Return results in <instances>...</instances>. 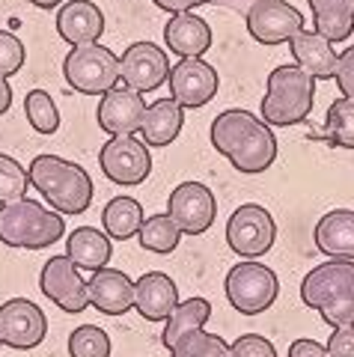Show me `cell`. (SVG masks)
<instances>
[{
    "label": "cell",
    "mask_w": 354,
    "mask_h": 357,
    "mask_svg": "<svg viewBox=\"0 0 354 357\" xmlns=\"http://www.w3.org/2000/svg\"><path fill=\"white\" fill-rule=\"evenodd\" d=\"M212 146L245 176H259L277 161L274 131L245 107H229L215 116Z\"/></svg>",
    "instance_id": "cell-1"
},
{
    "label": "cell",
    "mask_w": 354,
    "mask_h": 357,
    "mask_svg": "<svg viewBox=\"0 0 354 357\" xmlns=\"http://www.w3.org/2000/svg\"><path fill=\"white\" fill-rule=\"evenodd\" d=\"M30 185L42 194L51 211L81 215L93 203V178L81 164L66 161L60 155H36L27 167Z\"/></svg>",
    "instance_id": "cell-2"
},
{
    "label": "cell",
    "mask_w": 354,
    "mask_h": 357,
    "mask_svg": "<svg viewBox=\"0 0 354 357\" xmlns=\"http://www.w3.org/2000/svg\"><path fill=\"white\" fill-rule=\"evenodd\" d=\"M316 102V77L307 75L301 66L286 63L271 69L268 89L262 98V122L268 128H289L309 116Z\"/></svg>",
    "instance_id": "cell-3"
},
{
    "label": "cell",
    "mask_w": 354,
    "mask_h": 357,
    "mask_svg": "<svg viewBox=\"0 0 354 357\" xmlns=\"http://www.w3.org/2000/svg\"><path fill=\"white\" fill-rule=\"evenodd\" d=\"M66 232L60 211H48L42 203L18 199L0 206V241L15 250H45L54 248Z\"/></svg>",
    "instance_id": "cell-4"
},
{
    "label": "cell",
    "mask_w": 354,
    "mask_h": 357,
    "mask_svg": "<svg viewBox=\"0 0 354 357\" xmlns=\"http://www.w3.org/2000/svg\"><path fill=\"white\" fill-rule=\"evenodd\" d=\"M224 289H226L229 307L236 312H241V316H262L277 301L280 280L268 265L247 259V262H238L229 268Z\"/></svg>",
    "instance_id": "cell-5"
},
{
    "label": "cell",
    "mask_w": 354,
    "mask_h": 357,
    "mask_svg": "<svg viewBox=\"0 0 354 357\" xmlns=\"http://www.w3.org/2000/svg\"><path fill=\"white\" fill-rule=\"evenodd\" d=\"M63 77L81 96H105L119 81V57L105 45H81L63 60Z\"/></svg>",
    "instance_id": "cell-6"
},
{
    "label": "cell",
    "mask_w": 354,
    "mask_h": 357,
    "mask_svg": "<svg viewBox=\"0 0 354 357\" xmlns=\"http://www.w3.org/2000/svg\"><path fill=\"white\" fill-rule=\"evenodd\" d=\"M277 241V223H274L271 211L256 203L238 206L226 220V244L232 253L245 256V259H256V256L268 253Z\"/></svg>",
    "instance_id": "cell-7"
},
{
    "label": "cell",
    "mask_w": 354,
    "mask_h": 357,
    "mask_svg": "<svg viewBox=\"0 0 354 357\" xmlns=\"http://www.w3.org/2000/svg\"><path fill=\"white\" fill-rule=\"evenodd\" d=\"M39 289L51 304H57L63 312H84L90 307V292H86V283L81 277V268H77L69 256H51V259L42 265L39 274Z\"/></svg>",
    "instance_id": "cell-8"
},
{
    "label": "cell",
    "mask_w": 354,
    "mask_h": 357,
    "mask_svg": "<svg viewBox=\"0 0 354 357\" xmlns=\"http://www.w3.org/2000/svg\"><path fill=\"white\" fill-rule=\"evenodd\" d=\"M48 333V319L30 298H9L0 304V342L15 351H30L42 345Z\"/></svg>",
    "instance_id": "cell-9"
},
{
    "label": "cell",
    "mask_w": 354,
    "mask_h": 357,
    "mask_svg": "<svg viewBox=\"0 0 354 357\" xmlns=\"http://www.w3.org/2000/svg\"><path fill=\"white\" fill-rule=\"evenodd\" d=\"M167 215L176 220L182 236H203L217 218V199L203 182H182L167 199Z\"/></svg>",
    "instance_id": "cell-10"
},
{
    "label": "cell",
    "mask_w": 354,
    "mask_h": 357,
    "mask_svg": "<svg viewBox=\"0 0 354 357\" xmlns=\"http://www.w3.org/2000/svg\"><path fill=\"white\" fill-rule=\"evenodd\" d=\"M102 173L116 185H140L152 173L149 146L137 137H110L98 152Z\"/></svg>",
    "instance_id": "cell-11"
},
{
    "label": "cell",
    "mask_w": 354,
    "mask_h": 357,
    "mask_svg": "<svg viewBox=\"0 0 354 357\" xmlns=\"http://www.w3.org/2000/svg\"><path fill=\"white\" fill-rule=\"evenodd\" d=\"M170 60L155 42H134L119 57V77L134 93H152L170 77Z\"/></svg>",
    "instance_id": "cell-12"
},
{
    "label": "cell",
    "mask_w": 354,
    "mask_h": 357,
    "mask_svg": "<svg viewBox=\"0 0 354 357\" xmlns=\"http://www.w3.org/2000/svg\"><path fill=\"white\" fill-rule=\"evenodd\" d=\"M247 30L259 45H280L304 30V15L286 0H256L247 9Z\"/></svg>",
    "instance_id": "cell-13"
},
{
    "label": "cell",
    "mask_w": 354,
    "mask_h": 357,
    "mask_svg": "<svg viewBox=\"0 0 354 357\" xmlns=\"http://www.w3.org/2000/svg\"><path fill=\"white\" fill-rule=\"evenodd\" d=\"M170 98H176L182 107H203L217 96V72L215 66H208L203 57L179 60L170 69Z\"/></svg>",
    "instance_id": "cell-14"
},
{
    "label": "cell",
    "mask_w": 354,
    "mask_h": 357,
    "mask_svg": "<svg viewBox=\"0 0 354 357\" xmlns=\"http://www.w3.org/2000/svg\"><path fill=\"white\" fill-rule=\"evenodd\" d=\"M348 295H354V262H325L313 268L301 283V301L309 310H325Z\"/></svg>",
    "instance_id": "cell-15"
},
{
    "label": "cell",
    "mask_w": 354,
    "mask_h": 357,
    "mask_svg": "<svg viewBox=\"0 0 354 357\" xmlns=\"http://www.w3.org/2000/svg\"><path fill=\"white\" fill-rule=\"evenodd\" d=\"M146 102L143 96L134 93L128 86H114L110 93L102 96V102L95 107V119L107 134L114 137H134V131H140L143 116H146Z\"/></svg>",
    "instance_id": "cell-16"
},
{
    "label": "cell",
    "mask_w": 354,
    "mask_h": 357,
    "mask_svg": "<svg viewBox=\"0 0 354 357\" xmlns=\"http://www.w3.org/2000/svg\"><path fill=\"white\" fill-rule=\"evenodd\" d=\"M105 33V13L93 0H69L57 9V36L66 39L72 48L95 45Z\"/></svg>",
    "instance_id": "cell-17"
},
{
    "label": "cell",
    "mask_w": 354,
    "mask_h": 357,
    "mask_svg": "<svg viewBox=\"0 0 354 357\" xmlns=\"http://www.w3.org/2000/svg\"><path fill=\"white\" fill-rule=\"evenodd\" d=\"M86 292H90V307L105 316H125L128 310H134V283L119 268L95 271L86 283Z\"/></svg>",
    "instance_id": "cell-18"
},
{
    "label": "cell",
    "mask_w": 354,
    "mask_h": 357,
    "mask_svg": "<svg viewBox=\"0 0 354 357\" xmlns=\"http://www.w3.org/2000/svg\"><path fill=\"white\" fill-rule=\"evenodd\" d=\"M176 307H179V289L170 274L149 271L134 280V310L146 321H167Z\"/></svg>",
    "instance_id": "cell-19"
},
{
    "label": "cell",
    "mask_w": 354,
    "mask_h": 357,
    "mask_svg": "<svg viewBox=\"0 0 354 357\" xmlns=\"http://www.w3.org/2000/svg\"><path fill=\"white\" fill-rule=\"evenodd\" d=\"M289 51L295 66H301L307 75H313L316 81H330L337 77L339 54L334 51V42L318 36L316 30H298L289 39Z\"/></svg>",
    "instance_id": "cell-20"
},
{
    "label": "cell",
    "mask_w": 354,
    "mask_h": 357,
    "mask_svg": "<svg viewBox=\"0 0 354 357\" xmlns=\"http://www.w3.org/2000/svg\"><path fill=\"white\" fill-rule=\"evenodd\" d=\"M164 42H167V48L182 60L203 57V54L212 48V27L197 13H182V15H173L167 24H164Z\"/></svg>",
    "instance_id": "cell-21"
},
{
    "label": "cell",
    "mask_w": 354,
    "mask_h": 357,
    "mask_svg": "<svg viewBox=\"0 0 354 357\" xmlns=\"http://www.w3.org/2000/svg\"><path fill=\"white\" fill-rule=\"evenodd\" d=\"M316 248L330 259L354 262V211L351 208H334L318 218L313 229Z\"/></svg>",
    "instance_id": "cell-22"
},
{
    "label": "cell",
    "mask_w": 354,
    "mask_h": 357,
    "mask_svg": "<svg viewBox=\"0 0 354 357\" xmlns=\"http://www.w3.org/2000/svg\"><path fill=\"white\" fill-rule=\"evenodd\" d=\"M185 126V107L176 102V98H158L146 107V116H143V143L152 149H164L182 134Z\"/></svg>",
    "instance_id": "cell-23"
},
{
    "label": "cell",
    "mask_w": 354,
    "mask_h": 357,
    "mask_svg": "<svg viewBox=\"0 0 354 357\" xmlns=\"http://www.w3.org/2000/svg\"><path fill=\"white\" fill-rule=\"evenodd\" d=\"M66 256L84 271H102L107 268L110 256H114V244L105 229L95 227H77L69 238H66Z\"/></svg>",
    "instance_id": "cell-24"
},
{
    "label": "cell",
    "mask_w": 354,
    "mask_h": 357,
    "mask_svg": "<svg viewBox=\"0 0 354 357\" xmlns=\"http://www.w3.org/2000/svg\"><path fill=\"white\" fill-rule=\"evenodd\" d=\"M316 33L328 42H342L354 33V0H307Z\"/></svg>",
    "instance_id": "cell-25"
},
{
    "label": "cell",
    "mask_w": 354,
    "mask_h": 357,
    "mask_svg": "<svg viewBox=\"0 0 354 357\" xmlns=\"http://www.w3.org/2000/svg\"><path fill=\"white\" fill-rule=\"evenodd\" d=\"M208 316H212V304H208L206 298H187V301H182V304L170 312L167 325H164V333H161L164 349L173 351V345L179 342L185 333L203 331Z\"/></svg>",
    "instance_id": "cell-26"
},
{
    "label": "cell",
    "mask_w": 354,
    "mask_h": 357,
    "mask_svg": "<svg viewBox=\"0 0 354 357\" xmlns=\"http://www.w3.org/2000/svg\"><path fill=\"white\" fill-rule=\"evenodd\" d=\"M143 206L134 197H114L102 211V227L110 238L128 241L131 236H137L143 227Z\"/></svg>",
    "instance_id": "cell-27"
},
{
    "label": "cell",
    "mask_w": 354,
    "mask_h": 357,
    "mask_svg": "<svg viewBox=\"0 0 354 357\" xmlns=\"http://www.w3.org/2000/svg\"><path fill=\"white\" fill-rule=\"evenodd\" d=\"M137 238H140V248L149 253H173L182 241V229L176 227V220L170 215H152L143 220Z\"/></svg>",
    "instance_id": "cell-28"
},
{
    "label": "cell",
    "mask_w": 354,
    "mask_h": 357,
    "mask_svg": "<svg viewBox=\"0 0 354 357\" xmlns=\"http://www.w3.org/2000/svg\"><path fill=\"white\" fill-rule=\"evenodd\" d=\"M325 137L339 149H354V98H337L325 116Z\"/></svg>",
    "instance_id": "cell-29"
},
{
    "label": "cell",
    "mask_w": 354,
    "mask_h": 357,
    "mask_svg": "<svg viewBox=\"0 0 354 357\" xmlns=\"http://www.w3.org/2000/svg\"><path fill=\"white\" fill-rule=\"evenodd\" d=\"M24 114H27V122L33 126V131H39V134H54L60 128V110L54 105L48 89H33V93H27Z\"/></svg>",
    "instance_id": "cell-30"
},
{
    "label": "cell",
    "mask_w": 354,
    "mask_h": 357,
    "mask_svg": "<svg viewBox=\"0 0 354 357\" xmlns=\"http://www.w3.org/2000/svg\"><path fill=\"white\" fill-rule=\"evenodd\" d=\"M170 357H229V342L208 331H191L173 345Z\"/></svg>",
    "instance_id": "cell-31"
},
{
    "label": "cell",
    "mask_w": 354,
    "mask_h": 357,
    "mask_svg": "<svg viewBox=\"0 0 354 357\" xmlns=\"http://www.w3.org/2000/svg\"><path fill=\"white\" fill-rule=\"evenodd\" d=\"M27 188H30L27 170L15 158H9V155L0 152V206H9V203L24 199Z\"/></svg>",
    "instance_id": "cell-32"
},
{
    "label": "cell",
    "mask_w": 354,
    "mask_h": 357,
    "mask_svg": "<svg viewBox=\"0 0 354 357\" xmlns=\"http://www.w3.org/2000/svg\"><path fill=\"white\" fill-rule=\"evenodd\" d=\"M69 357H110V337L98 325H81L69 337Z\"/></svg>",
    "instance_id": "cell-33"
},
{
    "label": "cell",
    "mask_w": 354,
    "mask_h": 357,
    "mask_svg": "<svg viewBox=\"0 0 354 357\" xmlns=\"http://www.w3.org/2000/svg\"><path fill=\"white\" fill-rule=\"evenodd\" d=\"M24 60H27L24 42H21L15 33L0 30V75H3V77L15 75L21 66H24Z\"/></svg>",
    "instance_id": "cell-34"
},
{
    "label": "cell",
    "mask_w": 354,
    "mask_h": 357,
    "mask_svg": "<svg viewBox=\"0 0 354 357\" xmlns=\"http://www.w3.org/2000/svg\"><path fill=\"white\" fill-rule=\"evenodd\" d=\"M229 357H277V349L271 345V340L259 337V333H241L229 345Z\"/></svg>",
    "instance_id": "cell-35"
},
{
    "label": "cell",
    "mask_w": 354,
    "mask_h": 357,
    "mask_svg": "<svg viewBox=\"0 0 354 357\" xmlns=\"http://www.w3.org/2000/svg\"><path fill=\"white\" fill-rule=\"evenodd\" d=\"M318 316H322V319H325V325H330L334 331H337V328H348V325H354V295L334 301L330 307L318 310Z\"/></svg>",
    "instance_id": "cell-36"
},
{
    "label": "cell",
    "mask_w": 354,
    "mask_h": 357,
    "mask_svg": "<svg viewBox=\"0 0 354 357\" xmlns=\"http://www.w3.org/2000/svg\"><path fill=\"white\" fill-rule=\"evenodd\" d=\"M337 86L346 98H354V45H348L346 51L339 54V66H337Z\"/></svg>",
    "instance_id": "cell-37"
},
{
    "label": "cell",
    "mask_w": 354,
    "mask_h": 357,
    "mask_svg": "<svg viewBox=\"0 0 354 357\" xmlns=\"http://www.w3.org/2000/svg\"><path fill=\"white\" fill-rule=\"evenodd\" d=\"M325 345H328V354L330 357H354V325L337 328L334 333H330V340Z\"/></svg>",
    "instance_id": "cell-38"
},
{
    "label": "cell",
    "mask_w": 354,
    "mask_h": 357,
    "mask_svg": "<svg viewBox=\"0 0 354 357\" xmlns=\"http://www.w3.org/2000/svg\"><path fill=\"white\" fill-rule=\"evenodd\" d=\"M289 357H330L328 345H318L316 340H295L289 345Z\"/></svg>",
    "instance_id": "cell-39"
},
{
    "label": "cell",
    "mask_w": 354,
    "mask_h": 357,
    "mask_svg": "<svg viewBox=\"0 0 354 357\" xmlns=\"http://www.w3.org/2000/svg\"><path fill=\"white\" fill-rule=\"evenodd\" d=\"M158 9H164V13H173V15H182V13H191V9L208 3V0H152Z\"/></svg>",
    "instance_id": "cell-40"
},
{
    "label": "cell",
    "mask_w": 354,
    "mask_h": 357,
    "mask_svg": "<svg viewBox=\"0 0 354 357\" xmlns=\"http://www.w3.org/2000/svg\"><path fill=\"white\" fill-rule=\"evenodd\" d=\"M9 105H13V86H9V81L0 75V116L9 110Z\"/></svg>",
    "instance_id": "cell-41"
},
{
    "label": "cell",
    "mask_w": 354,
    "mask_h": 357,
    "mask_svg": "<svg viewBox=\"0 0 354 357\" xmlns=\"http://www.w3.org/2000/svg\"><path fill=\"white\" fill-rule=\"evenodd\" d=\"M33 6H39V9H60L63 6V0H30Z\"/></svg>",
    "instance_id": "cell-42"
},
{
    "label": "cell",
    "mask_w": 354,
    "mask_h": 357,
    "mask_svg": "<svg viewBox=\"0 0 354 357\" xmlns=\"http://www.w3.org/2000/svg\"><path fill=\"white\" fill-rule=\"evenodd\" d=\"M0 345H3V342H0Z\"/></svg>",
    "instance_id": "cell-43"
}]
</instances>
